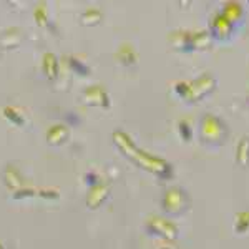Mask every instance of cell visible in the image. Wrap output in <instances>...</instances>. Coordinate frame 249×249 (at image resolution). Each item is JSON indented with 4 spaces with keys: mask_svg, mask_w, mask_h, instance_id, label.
Masks as SVG:
<instances>
[{
    "mask_svg": "<svg viewBox=\"0 0 249 249\" xmlns=\"http://www.w3.org/2000/svg\"><path fill=\"white\" fill-rule=\"evenodd\" d=\"M113 140L116 143V146L123 151L131 161H135L136 164H140L144 170L156 173V175L163 176V178H168L171 176V166L166 160L160 158V156H155L151 153H146V151L140 150L138 146L133 143V140L130 138L124 131L122 130H116L113 133Z\"/></svg>",
    "mask_w": 249,
    "mask_h": 249,
    "instance_id": "6da1fadb",
    "label": "cell"
},
{
    "mask_svg": "<svg viewBox=\"0 0 249 249\" xmlns=\"http://www.w3.org/2000/svg\"><path fill=\"white\" fill-rule=\"evenodd\" d=\"M201 136L210 143H219L226 136V128L218 116L206 113L201 120Z\"/></svg>",
    "mask_w": 249,
    "mask_h": 249,
    "instance_id": "7a4b0ae2",
    "label": "cell"
},
{
    "mask_svg": "<svg viewBox=\"0 0 249 249\" xmlns=\"http://www.w3.org/2000/svg\"><path fill=\"white\" fill-rule=\"evenodd\" d=\"M188 206V195L181 188L173 186L163 196V208L168 213H181Z\"/></svg>",
    "mask_w": 249,
    "mask_h": 249,
    "instance_id": "3957f363",
    "label": "cell"
},
{
    "mask_svg": "<svg viewBox=\"0 0 249 249\" xmlns=\"http://www.w3.org/2000/svg\"><path fill=\"white\" fill-rule=\"evenodd\" d=\"M216 87V80L213 75L204 73L199 78L190 82V95H188V100L191 102H196V100L203 98V96L210 95Z\"/></svg>",
    "mask_w": 249,
    "mask_h": 249,
    "instance_id": "277c9868",
    "label": "cell"
},
{
    "mask_svg": "<svg viewBox=\"0 0 249 249\" xmlns=\"http://www.w3.org/2000/svg\"><path fill=\"white\" fill-rule=\"evenodd\" d=\"M146 228L153 234L161 236L164 239H176L178 238V228L171 223V221L160 218V216H151L146 223Z\"/></svg>",
    "mask_w": 249,
    "mask_h": 249,
    "instance_id": "5b68a950",
    "label": "cell"
},
{
    "mask_svg": "<svg viewBox=\"0 0 249 249\" xmlns=\"http://www.w3.org/2000/svg\"><path fill=\"white\" fill-rule=\"evenodd\" d=\"M83 100L90 105H98V107H110V98H108V93L103 87L100 85H91L88 87L83 93Z\"/></svg>",
    "mask_w": 249,
    "mask_h": 249,
    "instance_id": "8992f818",
    "label": "cell"
},
{
    "mask_svg": "<svg viewBox=\"0 0 249 249\" xmlns=\"http://www.w3.org/2000/svg\"><path fill=\"white\" fill-rule=\"evenodd\" d=\"M108 193H110V186L107 183H96L95 186L90 188L87 196V204L90 208H98L105 199L108 198Z\"/></svg>",
    "mask_w": 249,
    "mask_h": 249,
    "instance_id": "52a82bcc",
    "label": "cell"
},
{
    "mask_svg": "<svg viewBox=\"0 0 249 249\" xmlns=\"http://www.w3.org/2000/svg\"><path fill=\"white\" fill-rule=\"evenodd\" d=\"M211 29L218 37H230L232 32V23L223 14H218L211 20Z\"/></svg>",
    "mask_w": 249,
    "mask_h": 249,
    "instance_id": "ba28073f",
    "label": "cell"
},
{
    "mask_svg": "<svg viewBox=\"0 0 249 249\" xmlns=\"http://www.w3.org/2000/svg\"><path fill=\"white\" fill-rule=\"evenodd\" d=\"M211 40L213 37L208 34L206 30H196V32H190V43H191V48H208L211 45Z\"/></svg>",
    "mask_w": 249,
    "mask_h": 249,
    "instance_id": "9c48e42d",
    "label": "cell"
},
{
    "mask_svg": "<svg viewBox=\"0 0 249 249\" xmlns=\"http://www.w3.org/2000/svg\"><path fill=\"white\" fill-rule=\"evenodd\" d=\"M68 138V128L65 124H53V126L48 128V133H47V140L52 144H60L62 142H65Z\"/></svg>",
    "mask_w": 249,
    "mask_h": 249,
    "instance_id": "30bf717a",
    "label": "cell"
},
{
    "mask_svg": "<svg viewBox=\"0 0 249 249\" xmlns=\"http://www.w3.org/2000/svg\"><path fill=\"white\" fill-rule=\"evenodd\" d=\"M42 67H43V71L45 75L50 80H55L60 71V67H58V60L55 57L53 53H45L43 55V60H42Z\"/></svg>",
    "mask_w": 249,
    "mask_h": 249,
    "instance_id": "8fae6325",
    "label": "cell"
},
{
    "mask_svg": "<svg viewBox=\"0 0 249 249\" xmlns=\"http://www.w3.org/2000/svg\"><path fill=\"white\" fill-rule=\"evenodd\" d=\"M236 161L241 166H249V138L243 136L236 146Z\"/></svg>",
    "mask_w": 249,
    "mask_h": 249,
    "instance_id": "7c38bea8",
    "label": "cell"
},
{
    "mask_svg": "<svg viewBox=\"0 0 249 249\" xmlns=\"http://www.w3.org/2000/svg\"><path fill=\"white\" fill-rule=\"evenodd\" d=\"M171 43L175 48L178 50H191V43H190V32L184 30H178L171 35Z\"/></svg>",
    "mask_w": 249,
    "mask_h": 249,
    "instance_id": "4fadbf2b",
    "label": "cell"
},
{
    "mask_svg": "<svg viewBox=\"0 0 249 249\" xmlns=\"http://www.w3.org/2000/svg\"><path fill=\"white\" fill-rule=\"evenodd\" d=\"M116 57H118L120 62L124 63V65H131V63L136 62V52L130 43H123V45L118 48Z\"/></svg>",
    "mask_w": 249,
    "mask_h": 249,
    "instance_id": "5bb4252c",
    "label": "cell"
},
{
    "mask_svg": "<svg viewBox=\"0 0 249 249\" xmlns=\"http://www.w3.org/2000/svg\"><path fill=\"white\" fill-rule=\"evenodd\" d=\"M221 14H223L224 17L232 23V22H236L241 15H243V7H241L238 2H228V3H224V9Z\"/></svg>",
    "mask_w": 249,
    "mask_h": 249,
    "instance_id": "9a60e30c",
    "label": "cell"
},
{
    "mask_svg": "<svg viewBox=\"0 0 249 249\" xmlns=\"http://www.w3.org/2000/svg\"><path fill=\"white\" fill-rule=\"evenodd\" d=\"M5 181H7V186L14 188V190H20V188H23L22 178H20L18 171L15 170V168H12V166H9L5 170Z\"/></svg>",
    "mask_w": 249,
    "mask_h": 249,
    "instance_id": "2e32d148",
    "label": "cell"
},
{
    "mask_svg": "<svg viewBox=\"0 0 249 249\" xmlns=\"http://www.w3.org/2000/svg\"><path fill=\"white\" fill-rule=\"evenodd\" d=\"M3 116H5L7 120H10V122H14L15 124H23L25 123V118H23V113H20L18 108L15 107H5L2 110Z\"/></svg>",
    "mask_w": 249,
    "mask_h": 249,
    "instance_id": "e0dca14e",
    "label": "cell"
},
{
    "mask_svg": "<svg viewBox=\"0 0 249 249\" xmlns=\"http://www.w3.org/2000/svg\"><path fill=\"white\" fill-rule=\"evenodd\" d=\"M249 230V211H241L234 218V231L244 232Z\"/></svg>",
    "mask_w": 249,
    "mask_h": 249,
    "instance_id": "ac0fdd59",
    "label": "cell"
},
{
    "mask_svg": "<svg viewBox=\"0 0 249 249\" xmlns=\"http://www.w3.org/2000/svg\"><path fill=\"white\" fill-rule=\"evenodd\" d=\"M102 18H103V14H102V10H98V9H88L83 12V15H82V22L87 23V25H95V23H98Z\"/></svg>",
    "mask_w": 249,
    "mask_h": 249,
    "instance_id": "d6986e66",
    "label": "cell"
},
{
    "mask_svg": "<svg viewBox=\"0 0 249 249\" xmlns=\"http://www.w3.org/2000/svg\"><path fill=\"white\" fill-rule=\"evenodd\" d=\"M68 65H70L71 70L77 71V73H80V75H88V73H90V68H88V65L82 63L78 58H75V57H68Z\"/></svg>",
    "mask_w": 249,
    "mask_h": 249,
    "instance_id": "ffe728a7",
    "label": "cell"
},
{
    "mask_svg": "<svg viewBox=\"0 0 249 249\" xmlns=\"http://www.w3.org/2000/svg\"><path fill=\"white\" fill-rule=\"evenodd\" d=\"M35 20L38 22L40 27H43L48 22V17H47V14H45V5H43V3H40L38 9L35 10Z\"/></svg>",
    "mask_w": 249,
    "mask_h": 249,
    "instance_id": "44dd1931",
    "label": "cell"
},
{
    "mask_svg": "<svg viewBox=\"0 0 249 249\" xmlns=\"http://www.w3.org/2000/svg\"><path fill=\"white\" fill-rule=\"evenodd\" d=\"M179 133H181L183 140H190L191 138V126H190V122L188 120H181L179 122Z\"/></svg>",
    "mask_w": 249,
    "mask_h": 249,
    "instance_id": "7402d4cb",
    "label": "cell"
},
{
    "mask_svg": "<svg viewBox=\"0 0 249 249\" xmlns=\"http://www.w3.org/2000/svg\"><path fill=\"white\" fill-rule=\"evenodd\" d=\"M176 91H178L179 96H183V98H188V95H190V83H186V82L176 83Z\"/></svg>",
    "mask_w": 249,
    "mask_h": 249,
    "instance_id": "603a6c76",
    "label": "cell"
},
{
    "mask_svg": "<svg viewBox=\"0 0 249 249\" xmlns=\"http://www.w3.org/2000/svg\"><path fill=\"white\" fill-rule=\"evenodd\" d=\"M35 191L34 190H25V188H20V190L15 193V198H20V196H34Z\"/></svg>",
    "mask_w": 249,
    "mask_h": 249,
    "instance_id": "cb8c5ba5",
    "label": "cell"
},
{
    "mask_svg": "<svg viewBox=\"0 0 249 249\" xmlns=\"http://www.w3.org/2000/svg\"><path fill=\"white\" fill-rule=\"evenodd\" d=\"M40 196H43V198H47V196H53V199H57L58 191L57 190H42L40 191Z\"/></svg>",
    "mask_w": 249,
    "mask_h": 249,
    "instance_id": "d4e9b609",
    "label": "cell"
},
{
    "mask_svg": "<svg viewBox=\"0 0 249 249\" xmlns=\"http://www.w3.org/2000/svg\"><path fill=\"white\" fill-rule=\"evenodd\" d=\"M0 249H5V248H3V244H2V243H0Z\"/></svg>",
    "mask_w": 249,
    "mask_h": 249,
    "instance_id": "484cf974",
    "label": "cell"
}]
</instances>
